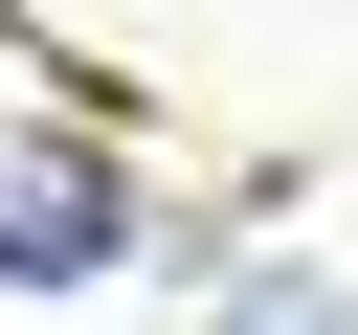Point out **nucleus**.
<instances>
[{"mask_svg": "<svg viewBox=\"0 0 358 335\" xmlns=\"http://www.w3.org/2000/svg\"><path fill=\"white\" fill-rule=\"evenodd\" d=\"M134 223H112V156H67V134H22L0 156V290H90Z\"/></svg>", "mask_w": 358, "mask_h": 335, "instance_id": "obj_1", "label": "nucleus"}, {"mask_svg": "<svg viewBox=\"0 0 358 335\" xmlns=\"http://www.w3.org/2000/svg\"><path fill=\"white\" fill-rule=\"evenodd\" d=\"M224 335H358V290H313V268H246V290H224Z\"/></svg>", "mask_w": 358, "mask_h": 335, "instance_id": "obj_2", "label": "nucleus"}]
</instances>
